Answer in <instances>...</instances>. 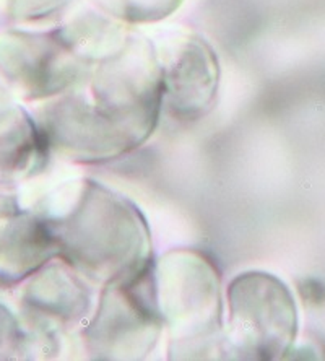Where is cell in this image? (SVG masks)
Here are the masks:
<instances>
[{"instance_id":"ba28073f","label":"cell","mask_w":325,"mask_h":361,"mask_svg":"<svg viewBox=\"0 0 325 361\" xmlns=\"http://www.w3.org/2000/svg\"><path fill=\"white\" fill-rule=\"evenodd\" d=\"M30 302L62 322H75L88 311L90 295L75 275L62 267H51L31 285Z\"/></svg>"},{"instance_id":"6da1fadb","label":"cell","mask_w":325,"mask_h":361,"mask_svg":"<svg viewBox=\"0 0 325 361\" xmlns=\"http://www.w3.org/2000/svg\"><path fill=\"white\" fill-rule=\"evenodd\" d=\"M90 94H66L51 104L41 129L49 145L83 161L109 160L145 142L163 108L161 63L148 42L129 39L99 61Z\"/></svg>"},{"instance_id":"5b68a950","label":"cell","mask_w":325,"mask_h":361,"mask_svg":"<svg viewBox=\"0 0 325 361\" xmlns=\"http://www.w3.org/2000/svg\"><path fill=\"white\" fill-rule=\"evenodd\" d=\"M158 306L178 341L195 342L220 327V283L213 265L192 252L164 257L154 267Z\"/></svg>"},{"instance_id":"30bf717a","label":"cell","mask_w":325,"mask_h":361,"mask_svg":"<svg viewBox=\"0 0 325 361\" xmlns=\"http://www.w3.org/2000/svg\"><path fill=\"white\" fill-rule=\"evenodd\" d=\"M72 0H12V10L18 18H46L61 12Z\"/></svg>"},{"instance_id":"7a4b0ae2","label":"cell","mask_w":325,"mask_h":361,"mask_svg":"<svg viewBox=\"0 0 325 361\" xmlns=\"http://www.w3.org/2000/svg\"><path fill=\"white\" fill-rule=\"evenodd\" d=\"M47 223L59 256L106 285L150 262L148 231L138 210L96 183H85L72 210Z\"/></svg>"},{"instance_id":"52a82bcc","label":"cell","mask_w":325,"mask_h":361,"mask_svg":"<svg viewBox=\"0 0 325 361\" xmlns=\"http://www.w3.org/2000/svg\"><path fill=\"white\" fill-rule=\"evenodd\" d=\"M163 106L180 121L205 114L215 99L220 68L211 47L202 38L189 36L161 63Z\"/></svg>"},{"instance_id":"3957f363","label":"cell","mask_w":325,"mask_h":361,"mask_svg":"<svg viewBox=\"0 0 325 361\" xmlns=\"http://www.w3.org/2000/svg\"><path fill=\"white\" fill-rule=\"evenodd\" d=\"M226 341L244 360H275L290 352L298 314L288 286L269 274H243L228 290Z\"/></svg>"},{"instance_id":"9c48e42d","label":"cell","mask_w":325,"mask_h":361,"mask_svg":"<svg viewBox=\"0 0 325 361\" xmlns=\"http://www.w3.org/2000/svg\"><path fill=\"white\" fill-rule=\"evenodd\" d=\"M101 5L116 17L132 23L157 21L179 7L183 0H99Z\"/></svg>"},{"instance_id":"277c9868","label":"cell","mask_w":325,"mask_h":361,"mask_svg":"<svg viewBox=\"0 0 325 361\" xmlns=\"http://www.w3.org/2000/svg\"><path fill=\"white\" fill-rule=\"evenodd\" d=\"M163 324L150 261L137 272L109 281L87 337L99 358H140L152 350Z\"/></svg>"},{"instance_id":"8992f818","label":"cell","mask_w":325,"mask_h":361,"mask_svg":"<svg viewBox=\"0 0 325 361\" xmlns=\"http://www.w3.org/2000/svg\"><path fill=\"white\" fill-rule=\"evenodd\" d=\"M2 68L31 98H44L77 87L87 66L61 30L49 35H17L7 39Z\"/></svg>"}]
</instances>
